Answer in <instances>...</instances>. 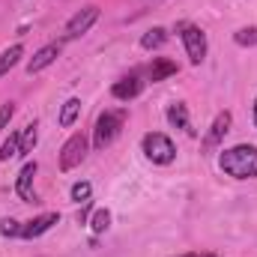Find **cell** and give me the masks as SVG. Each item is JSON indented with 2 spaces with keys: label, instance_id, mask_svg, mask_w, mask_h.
Here are the masks:
<instances>
[{
  "label": "cell",
  "instance_id": "9c48e42d",
  "mask_svg": "<svg viewBox=\"0 0 257 257\" xmlns=\"http://www.w3.org/2000/svg\"><path fill=\"white\" fill-rule=\"evenodd\" d=\"M141 90H144V81H141V75H138V72H132V75L120 78V81L111 87V96H114V99H120V102H132V99H138V96H141Z\"/></svg>",
  "mask_w": 257,
  "mask_h": 257
},
{
  "label": "cell",
  "instance_id": "44dd1931",
  "mask_svg": "<svg viewBox=\"0 0 257 257\" xmlns=\"http://www.w3.org/2000/svg\"><path fill=\"white\" fill-rule=\"evenodd\" d=\"M90 194H93V186L90 183H75L72 186V200H78V203H87Z\"/></svg>",
  "mask_w": 257,
  "mask_h": 257
},
{
  "label": "cell",
  "instance_id": "8992f818",
  "mask_svg": "<svg viewBox=\"0 0 257 257\" xmlns=\"http://www.w3.org/2000/svg\"><path fill=\"white\" fill-rule=\"evenodd\" d=\"M99 21V6H84V9H78L69 21H66V39H78V36H84V33H90V27Z\"/></svg>",
  "mask_w": 257,
  "mask_h": 257
},
{
  "label": "cell",
  "instance_id": "2e32d148",
  "mask_svg": "<svg viewBox=\"0 0 257 257\" xmlns=\"http://www.w3.org/2000/svg\"><path fill=\"white\" fill-rule=\"evenodd\" d=\"M24 57V45H9L6 51H0V78L9 72V69H15V63Z\"/></svg>",
  "mask_w": 257,
  "mask_h": 257
},
{
  "label": "cell",
  "instance_id": "ffe728a7",
  "mask_svg": "<svg viewBox=\"0 0 257 257\" xmlns=\"http://www.w3.org/2000/svg\"><path fill=\"white\" fill-rule=\"evenodd\" d=\"M233 42L242 45V48L257 45V27H242V30H236V33H233Z\"/></svg>",
  "mask_w": 257,
  "mask_h": 257
},
{
  "label": "cell",
  "instance_id": "8fae6325",
  "mask_svg": "<svg viewBox=\"0 0 257 257\" xmlns=\"http://www.w3.org/2000/svg\"><path fill=\"white\" fill-rule=\"evenodd\" d=\"M39 165L36 162H24V168L18 171V180H15V194L21 200H33V177H36Z\"/></svg>",
  "mask_w": 257,
  "mask_h": 257
},
{
  "label": "cell",
  "instance_id": "cb8c5ba5",
  "mask_svg": "<svg viewBox=\"0 0 257 257\" xmlns=\"http://www.w3.org/2000/svg\"><path fill=\"white\" fill-rule=\"evenodd\" d=\"M87 215H90V200H87V203H81V212H78V221L84 224V221H87Z\"/></svg>",
  "mask_w": 257,
  "mask_h": 257
},
{
  "label": "cell",
  "instance_id": "277c9868",
  "mask_svg": "<svg viewBox=\"0 0 257 257\" xmlns=\"http://www.w3.org/2000/svg\"><path fill=\"white\" fill-rule=\"evenodd\" d=\"M180 39L186 45V54H189V63L192 66H200L206 60L209 45H206V33L197 24H180Z\"/></svg>",
  "mask_w": 257,
  "mask_h": 257
},
{
  "label": "cell",
  "instance_id": "603a6c76",
  "mask_svg": "<svg viewBox=\"0 0 257 257\" xmlns=\"http://www.w3.org/2000/svg\"><path fill=\"white\" fill-rule=\"evenodd\" d=\"M12 117H15V105H12V102L0 105V132L9 126V120H12Z\"/></svg>",
  "mask_w": 257,
  "mask_h": 257
},
{
  "label": "cell",
  "instance_id": "7c38bea8",
  "mask_svg": "<svg viewBox=\"0 0 257 257\" xmlns=\"http://www.w3.org/2000/svg\"><path fill=\"white\" fill-rule=\"evenodd\" d=\"M180 72V66L174 63V60H168V57H153V63L147 69V78L153 81V84H159V81H165V78H171V75H177Z\"/></svg>",
  "mask_w": 257,
  "mask_h": 257
},
{
  "label": "cell",
  "instance_id": "ac0fdd59",
  "mask_svg": "<svg viewBox=\"0 0 257 257\" xmlns=\"http://www.w3.org/2000/svg\"><path fill=\"white\" fill-rule=\"evenodd\" d=\"M18 156H21V132H12L6 138V144L0 147V162H12Z\"/></svg>",
  "mask_w": 257,
  "mask_h": 257
},
{
  "label": "cell",
  "instance_id": "ba28073f",
  "mask_svg": "<svg viewBox=\"0 0 257 257\" xmlns=\"http://www.w3.org/2000/svg\"><path fill=\"white\" fill-rule=\"evenodd\" d=\"M60 51H63V45H60V42H48V45H42V48L27 60V75H36V72L48 69V66L60 57Z\"/></svg>",
  "mask_w": 257,
  "mask_h": 257
},
{
  "label": "cell",
  "instance_id": "9a60e30c",
  "mask_svg": "<svg viewBox=\"0 0 257 257\" xmlns=\"http://www.w3.org/2000/svg\"><path fill=\"white\" fill-rule=\"evenodd\" d=\"M168 42V30L165 27H153V30H147L144 36H141V48L144 51H156V48H162Z\"/></svg>",
  "mask_w": 257,
  "mask_h": 257
},
{
  "label": "cell",
  "instance_id": "3957f363",
  "mask_svg": "<svg viewBox=\"0 0 257 257\" xmlns=\"http://www.w3.org/2000/svg\"><path fill=\"white\" fill-rule=\"evenodd\" d=\"M141 150L153 165H171L177 159V147L165 132H147L141 141Z\"/></svg>",
  "mask_w": 257,
  "mask_h": 257
},
{
  "label": "cell",
  "instance_id": "7a4b0ae2",
  "mask_svg": "<svg viewBox=\"0 0 257 257\" xmlns=\"http://www.w3.org/2000/svg\"><path fill=\"white\" fill-rule=\"evenodd\" d=\"M123 123H126V111H105V114H99L96 128H93V147H96L99 153L108 150V147L120 138Z\"/></svg>",
  "mask_w": 257,
  "mask_h": 257
},
{
  "label": "cell",
  "instance_id": "6da1fadb",
  "mask_svg": "<svg viewBox=\"0 0 257 257\" xmlns=\"http://www.w3.org/2000/svg\"><path fill=\"white\" fill-rule=\"evenodd\" d=\"M218 168L227 177H233V180H254L257 177V147H251V144H236V147L221 150Z\"/></svg>",
  "mask_w": 257,
  "mask_h": 257
},
{
  "label": "cell",
  "instance_id": "7402d4cb",
  "mask_svg": "<svg viewBox=\"0 0 257 257\" xmlns=\"http://www.w3.org/2000/svg\"><path fill=\"white\" fill-rule=\"evenodd\" d=\"M0 233H3V236H18V233H21V224L12 221V218H3V221H0Z\"/></svg>",
  "mask_w": 257,
  "mask_h": 257
},
{
  "label": "cell",
  "instance_id": "484cf974",
  "mask_svg": "<svg viewBox=\"0 0 257 257\" xmlns=\"http://www.w3.org/2000/svg\"><path fill=\"white\" fill-rule=\"evenodd\" d=\"M254 126H257V96H254Z\"/></svg>",
  "mask_w": 257,
  "mask_h": 257
},
{
  "label": "cell",
  "instance_id": "52a82bcc",
  "mask_svg": "<svg viewBox=\"0 0 257 257\" xmlns=\"http://www.w3.org/2000/svg\"><path fill=\"white\" fill-rule=\"evenodd\" d=\"M60 221V215L57 212H42V215H36V218H30L27 224H21V239H39L42 233H48L54 224Z\"/></svg>",
  "mask_w": 257,
  "mask_h": 257
},
{
  "label": "cell",
  "instance_id": "4fadbf2b",
  "mask_svg": "<svg viewBox=\"0 0 257 257\" xmlns=\"http://www.w3.org/2000/svg\"><path fill=\"white\" fill-rule=\"evenodd\" d=\"M168 123H171L174 128H183L186 135H194L192 120H189V108H186V102H174V105L168 108Z\"/></svg>",
  "mask_w": 257,
  "mask_h": 257
},
{
  "label": "cell",
  "instance_id": "5b68a950",
  "mask_svg": "<svg viewBox=\"0 0 257 257\" xmlns=\"http://www.w3.org/2000/svg\"><path fill=\"white\" fill-rule=\"evenodd\" d=\"M87 150H90L87 138H84L81 132H78V135H72L63 147H60V156H57V165H60V171H72V168H78V165L87 159Z\"/></svg>",
  "mask_w": 257,
  "mask_h": 257
},
{
  "label": "cell",
  "instance_id": "d4e9b609",
  "mask_svg": "<svg viewBox=\"0 0 257 257\" xmlns=\"http://www.w3.org/2000/svg\"><path fill=\"white\" fill-rule=\"evenodd\" d=\"M183 257H215V254H183Z\"/></svg>",
  "mask_w": 257,
  "mask_h": 257
},
{
  "label": "cell",
  "instance_id": "5bb4252c",
  "mask_svg": "<svg viewBox=\"0 0 257 257\" xmlns=\"http://www.w3.org/2000/svg\"><path fill=\"white\" fill-rule=\"evenodd\" d=\"M78 117H81V99H78V96H72V99H66V102H63L57 123H60L63 128H69V126H75V120H78Z\"/></svg>",
  "mask_w": 257,
  "mask_h": 257
},
{
  "label": "cell",
  "instance_id": "e0dca14e",
  "mask_svg": "<svg viewBox=\"0 0 257 257\" xmlns=\"http://www.w3.org/2000/svg\"><path fill=\"white\" fill-rule=\"evenodd\" d=\"M36 141H39V123L33 120V123H27V126L21 128V156H30L33 147H36Z\"/></svg>",
  "mask_w": 257,
  "mask_h": 257
},
{
  "label": "cell",
  "instance_id": "d6986e66",
  "mask_svg": "<svg viewBox=\"0 0 257 257\" xmlns=\"http://www.w3.org/2000/svg\"><path fill=\"white\" fill-rule=\"evenodd\" d=\"M90 227H93V233H105L111 227V212L108 209H96L90 215Z\"/></svg>",
  "mask_w": 257,
  "mask_h": 257
},
{
  "label": "cell",
  "instance_id": "30bf717a",
  "mask_svg": "<svg viewBox=\"0 0 257 257\" xmlns=\"http://www.w3.org/2000/svg\"><path fill=\"white\" fill-rule=\"evenodd\" d=\"M230 123H233V117H230V111H221L215 120H212V126L206 132V138H203V147L206 150H212V147H218L221 141H224V135L230 132Z\"/></svg>",
  "mask_w": 257,
  "mask_h": 257
}]
</instances>
